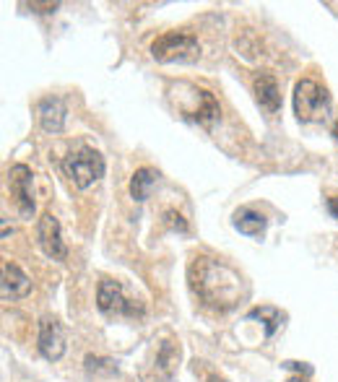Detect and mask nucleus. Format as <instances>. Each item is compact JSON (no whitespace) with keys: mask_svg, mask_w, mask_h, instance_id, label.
<instances>
[{"mask_svg":"<svg viewBox=\"0 0 338 382\" xmlns=\"http://www.w3.org/2000/svg\"><path fill=\"white\" fill-rule=\"evenodd\" d=\"M250 317H268V336L276 331V325L281 323V314L276 310H268V307H261V310H253Z\"/></svg>","mask_w":338,"mask_h":382,"instance_id":"f3484780","label":"nucleus"},{"mask_svg":"<svg viewBox=\"0 0 338 382\" xmlns=\"http://www.w3.org/2000/svg\"><path fill=\"white\" fill-rule=\"evenodd\" d=\"M29 8H34L37 13H52L58 8V3H29Z\"/></svg>","mask_w":338,"mask_h":382,"instance_id":"6ab92c4d","label":"nucleus"},{"mask_svg":"<svg viewBox=\"0 0 338 382\" xmlns=\"http://www.w3.org/2000/svg\"><path fill=\"white\" fill-rule=\"evenodd\" d=\"M187 117L201 122V125H211L213 120L219 117V102L213 99V94L206 89H195V107L187 112Z\"/></svg>","mask_w":338,"mask_h":382,"instance_id":"f8f14e48","label":"nucleus"},{"mask_svg":"<svg viewBox=\"0 0 338 382\" xmlns=\"http://www.w3.org/2000/svg\"><path fill=\"white\" fill-rule=\"evenodd\" d=\"M234 229L247 234V237H263L265 231V216L253 208H239L234 213Z\"/></svg>","mask_w":338,"mask_h":382,"instance_id":"ddd939ff","label":"nucleus"},{"mask_svg":"<svg viewBox=\"0 0 338 382\" xmlns=\"http://www.w3.org/2000/svg\"><path fill=\"white\" fill-rule=\"evenodd\" d=\"M175 359H177V351L172 348V340H164L159 346V354H156V369H161V372L167 374H172V367H175Z\"/></svg>","mask_w":338,"mask_h":382,"instance_id":"2eb2a0df","label":"nucleus"},{"mask_svg":"<svg viewBox=\"0 0 338 382\" xmlns=\"http://www.w3.org/2000/svg\"><path fill=\"white\" fill-rule=\"evenodd\" d=\"M156 177H159V172L151 170V167H141V170H135V174L130 177V198L133 200H146L149 198V193H151L154 182H156Z\"/></svg>","mask_w":338,"mask_h":382,"instance_id":"4468645a","label":"nucleus"},{"mask_svg":"<svg viewBox=\"0 0 338 382\" xmlns=\"http://www.w3.org/2000/svg\"><path fill=\"white\" fill-rule=\"evenodd\" d=\"M39 351L50 362H58V359L65 357V336H63L60 323L52 317H44L39 323Z\"/></svg>","mask_w":338,"mask_h":382,"instance_id":"6e6552de","label":"nucleus"},{"mask_svg":"<svg viewBox=\"0 0 338 382\" xmlns=\"http://www.w3.org/2000/svg\"><path fill=\"white\" fill-rule=\"evenodd\" d=\"M328 211L338 219V196H330L328 198Z\"/></svg>","mask_w":338,"mask_h":382,"instance_id":"412c9836","label":"nucleus"},{"mask_svg":"<svg viewBox=\"0 0 338 382\" xmlns=\"http://www.w3.org/2000/svg\"><path fill=\"white\" fill-rule=\"evenodd\" d=\"M333 138H336V141H338V120H336V122H333Z\"/></svg>","mask_w":338,"mask_h":382,"instance_id":"b1692460","label":"nucleus"},{"mask_svg":"<svg viewBox=\"0 0 338 382\" xmlns=\"http://www.w3.org/2000/svg\"><path fill=\"white\" fill-rule=\"evenodd\" d=\"M0 294L3 299L8 302V299H21L26 297L29 291H32V281L26 276L16 263H11V260H3L0 263Z\"/></svg>","mask_w":338,"mask_h":382,"instance_id":"0eeeda50","label":"nucleus"},{"mask_svg":"<svg viewBox=\"0 0 338 382\" xmlns=\"http://www.w3.org/2000/svg\"><path fill=\"white\" fill-rule=\"evenodd\" d=\"M37 237H39V247L44 250L47 257H52V260H65L68 257V247L60 239V224L52 213H44L42 219H39Z\"/></svg>","mask_w":338,"mask_h":382,"instance_id":"423d86ee","label":"nucleus"},{"mask_svg":"<svg viewBox=\"0 0 338 382\" xmlns=\"http://www.w3.org/2000/svg\"><path fill=\"white\" fill-rule=\"evenodd\" d=\"M190 289L201 297L206 307L229 310L242 297V279L227 263L211 257H195L190 265Z\"/></svg>","mask_w":338,"mask_h":382,"instance_id":"f257e3e1","label":"nucleus"},{"mask_svg":"<svg viewBox=\"0 0 338 382\" xmlns=\"http://www.w3.org/2000/svg\"><path fill=\"white\" fill-rule=\"evenodd\" d=\"M63 172L73 179V185L78 190H86V187H92L94 182H99L104 177V156L99 151H94V148L81 146L78 151H70L63 159Z\"/></svg>","mask_w":338,"mask_h":382,"instance_id":"f03ea898","label":"nucleus"},{"mask_svg":"<svg viewBox=\"0 0 338 382\" xmlns=\"http://www.w3.org/2000/svg\"><path fill=\"white\" fill-rule=\"evenodd\" d=\"M287 367H292V369H299V372L307 377V374H313V367L310 364H299V362H287Z\"/></svg>","mask_w":338,"mask_h":382,"instance_id":"aec40b11","label":"nucleus"},{"mask_svg":"<svg viewBox=\"0 0 338 382\" xmlns=\"http://www.w3.org/2000/svg\"><path fill=\"white\" fill-rule=\"evenodd\" d=\"M86 369L89 372H115V362L99 357H86Z\"/></svg>","mask_w":338,"mask_h":382,"instance_id":"dca6fc26","label":"nucleus"},{"mask_svg":"<svg viewBox=\"0 0 338 382\" xmlns=\"http://www.w3.org/2000/svg\"><path fill=\"white\" fill-rule=\"evenodd\" d=\"M287 382H310L307 377H302V374H296V377H289Z\"/></svg>","mask_w":338,"mask_h":382,"instance_id":"4be33fe9","label":"nucleus"},{"mask_svg":"<svg viewBox=\"0 0 338 382\" xmlns=\"http://www.w3.org/2000/svg\"><path fill=\"white\" fill-rule=\"evenodd\" d=\"M164 224H167L169 229L182 231V234L187 231V221L182 219V216H180L177 211H164Z\"/></svg>","mask_w":338,"mask_h":382,"instance_id":"a211bd4d","label":"nucleus"},{"mask_svg":"<svg viewBox=\"0 0 338 382\" xmlns=\"http://www.w3.org/2000/svg\"><path fill=\"white\" fill-rule=\"evenodd\" d=\"M255 99L261 104L263 110L273 115V112H279L281 107V91H279V84H276V78L270 76V73H258L255 76Z\"/></svg>","mask_w":338,"mask_h":382,"instance_id":"9b49d317","label":"nucleus"},{"mask_svg":"<svg viewBox=\"0 0 338 382\" xmlns=\"http://www.w3.org/2000/svg\"><path fill=\"white\" fill-rule=\"evenodd\" d=\"M208 382H227L224 377H219V374H208Z\"/></svg>","mask_w":338,"mask_h":382,"instance_id":"5701e85b","label":"nucleus"},{"mask_svg":"<svg viewBox=\"0 0 338 382\" xmlns=\"http://www.w3.org/2000/svg\"><path fill=\"white\" fill-rule=\"evenodd\" d=\"M34 174L32 170L26 167V164H16V167H11L8 172V185H11V193L16 198L18 203V211L24 213V216H32L34 213Z\"/></svg>","mask_w":338,"mask_h":382,"instance_id":"39448f33","label":"nucleus"},{"mask_svg":"<svg viewBox=\"0 0 338 382\" xmlns=\"http://www.w3.org/2000/svg\"><path fill=\"white\" fill-rule=\"evenodd\" d=\"M330 110V96L320 84L302 78L294 86V115L299 122H320Z\"/></svg>","mask_w":338,"mask_h":382,"instance_id":"7ed1b4c3","label":"nucleus"},{"mask_svg":"<svg viewBox=\"0 0 338 382\" xmlns=\"http://www.w3.org/2000/svg\"><path fill=\"white\" fill-rule=\"evenodd\" d=\"M65 115H68L65 104H63V99H58V96H47V99L39 102V125H42V130H47V133H63Z\"/></svg>","mask_w":338,"mask_h":382,"instance_id":"9d476101","label":"nucleus"},{"mask_svg":"<svg viewBox=\"0 0 338 382\" xmlns=\"http://www.w3.org/2000/svg\"><path fill=\"white\" fill-rule=\"evenodd\" d=\"M96 305L104 314H115V312H133V305L123 297V286L118 281L104 279L99 284V291H96Z\"/></svg>","mask_w":338,"mask_h":382,"instance_id":"1a4fd4ad","label":"nucleus"},{"mask_svg":"<svg viewBox=\"0 0 338 382\" xmlns=\"http://www.w3.org/2000/svg\"><path fill=\"white\" fill-rule=\"evenodd\" d=\"M201 55V44L193 34L167 32L151 42V58L156 63H187Z\"/></svg>","mask_w":338,"mask_h":382,"instance_id":"20e7f679","label":"nucleus"}]
</instances>
